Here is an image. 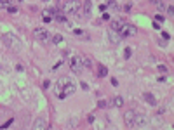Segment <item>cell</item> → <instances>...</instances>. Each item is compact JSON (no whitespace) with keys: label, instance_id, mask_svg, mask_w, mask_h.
<instances>
[{"label":"cell","instance_id":"cell-1","mask_svg":"<svg viewBox=\"0 0 174 130\" xmlns=\"http://www.w3.org/2000/svg\"><path fill=\"white\" fill-rule=\"evenodd\" d=\"M2 40H4V43H5L7 47H11L14 50V52H21V49H23V43H21V40L16 36V35L12 33H5L4 36H2Z\"/></svg>","mask_w":174,"mask_h":130},{"label":"cell","instance_id":"cell-2","mask_svg":"<svg viewBox=\"0 0 174 130\" xmlns=\"http://www.w3.org/2000/svg\"><path fill=\"white\" fill-rule=\"evenodd\" d=\"M78 11H82L80 2H78V0H68V2L63 5L61 12L64 14V16H73V14H78Z\"/></svg>","mask_w":174,"mask_h":130},{"label":"cell","instance_id":"cell-3","mask_svg":"<svg viewBox=\"0 0 174 130\" xmlns=\"http://www.w3.org/2000/svg\"><path fill=\"white\" fill-rule=\"evenodd\" d=\"M70 68H71V71H73V73L80 75V73H82V69H84L82 55H73V57L70 59Z\"/></svg>","mask_w":174,"mask_h":130},{"label":"cell","instance_id":"cell-4","mask_svg":"<svg viewBox=\"0 0 174 130\" xmlns=\"http://www.w3.org/2000/svg\"><path fill=\"white\" fill-rule=\"evenodd\" d=\"M136 28L132 26V24H127V23H124L122 24V28H120V31H118V35H120V38H131V36H136Z\"/></svg>","mask_w":174,"mask_h":130},{"label":"cell","instance_id":"cell-5","mask_svg":"<svg viewBox=\"0 0 174 130\" xmlns=\"http://www.w3.org/2000/svg\"><path fill=\"white\" fill-rule=\"evenodd\" d=\"M75 90H77L75 83H73L71 80H70V82H68V83H66V85H64V87L61 89V92L57 94V97H59V99H64V97H68V96H71V94H75Z\"/></svg>","mask_w":174,"mask_h":130},{"label":"cell","instance_id":"cell-6","mask_svg":"<svg viewBox=\"0 0 174 130\" xmlns=\"http://www.w3.org/2000/svg\"><path fill=\"white\" fill-rule=\"evenodd\" d=\"M33 35H35V38L38 42H49L51 40V35H49V31L47 30H44V28H37L33 31Z\"/></svg>","mask_w":174,"mask_h":130},{"label":"cell","instance_id":"cell-7","mask_svg":"<svg viewBox=\"0 0 174 130\" xmlns=\"http://www.w3.org/2000/svg\"><path fill=\"white\" fill-rule=\"evenodd\" d=\"M146 123H148V118L145 115H136L132 120V125H136V127H145Z\"/></svg>","mask_w":174,"mask_h":130},{"label":"cell","instance_id":"cell-8","mask_svg":"<svg viewBox=\"0 0 174 130\" xmlns=\"http://www.w3.org/2000/svg\"><path fill=\"white\" fill-rule=\"evenodd\" d=\"M134 116H136V111H132V109H127L124 113V120H125V123L129 125V127H132V120H134Z\"/></svg>","mask_w":174,"mask_h":130},{"label":"cell","instance_id":"cell-9","mask_svg":"<svg viewBox=\"0 0 174 130\" xmlns=\"http://www.w3.org/2000/svg\"><path fill=\"white\" fill-rule=\"evenodd\" d=\"M108 40H110L111 45H118V43H120V35H118L117 31H111V30H110V33H108Z\"/></svg>","mask_w":174,"mask_h":130},{"label":"cell","instance_id":"cell-10","mask_svg":"<svg viewBox=\"0 0 174 130\" xmlns=\"http://www.w3.org/2000/svg\"><path fill=\"white\" fill-rule=\"evenodd\" d=\"M31 130H47V127H45V122L42 120V118H37L33 122V127H31Z\"/></svg>","mask_w":174,"mask_h":130},{"label":"cell","instance_id":"cell-11","mask_svg":"<svg viewBox=\"0 0 174 130\" xmlns=\"http://www.w3.org/2000/svg\"><path fill=\"white\" fill-rule=\"evenodd\" d=\"M122 24H124V21H120V19H113L111 21V24H110V30L111 31H120V28H122Z\"/></svg>","mask_w":174,"mask_h":130},{"label":"cell","instance_id":"cell-12","mask_svg":"<svg viewBox=\"0 0 174 130\" xmlns=\"http://www.w3.org/2000/svg\"><path fill=\"white\" fill-rule=\"evenodd\" d=\"M68 82H70V78H61V80L57 82V85H56V92L59 94V92H61V89H63V87H64Z\"/></svg>","mask_w":174,"mask_h":130},{"label":"cell","instance_id":"cell-13","mask_svg":"<svg viewBox=\"0 0 174 130\" xmlns=\"http://www.w3.org/2000/svg\"><path fill=\"white\" fill-rule=\"evenodd\" d=\"M111 103H113V106H115V108H122V106H124V99H122L120 96H115Z\"/></svg>","mask_w":174,"mask_h":130},{"label":"cell","instance_id":"cell-14","mask_svg":"<svg viewBox=\"0 0 174 130\" xmlns=\"http://www.w3.org/2000/svg\"><path fill=\"white\" fill-rule=\"evenodd\" d=\"M108 75V69H106V66H103V64H99V68H97V76L99 78H103V76Z\"/></svg>","mask_w":174,"mask_h":130},{"label":"cell","instance_id":"cell-15","mask_svg":"<svg viewBox=\"0 0 174 130\" xmlns=\"http://www.w3.org/2000/svg\"><path fill=\"white\" fill-rule=\"evenodd\" d=\"M143 97H145L146 103H150L152 106H155V104H157V101H155V97H153L152 94H148V92H146V94H143Z\"/></svg>","mask_w":174,"mask_h":130},{"label":"cell","instance_id":"cell-16","mask_svg":"<svg viewBox=\"0 0 174 130\" xmlns=\"http://www.w3.org/2000/svg\"><path fill=\"white\" fill-rule=\"evenodd\" d=\"M85 2V5H84V11H85V16H89L90 14V0H84Z\"/></svg>","mask_w":174,"mask_h":130},{"label":"cell","instance_id":"cell-17","mask_svg":"<svg viewBox=\"0 0 174 130\" xmlns=\"http://www.w3.org/2000/svg\"><path fill=\"white\" fill-rule=\"evenodd\" d=\"M108 7H110L111 11H118V5L115 0H108Z\"/></svg>","mask_w":174,"mask_h":130},{"label":"cell","instance_id":"cell-18","mask_svg":"<svg viewBox=\"0 0 174 130\" xmlns=\"http://www.w3.org/2000/svg\"><path fill=\"white\" fill-rule=\"evenodd\" d=\"M82 61H84V66H85V68H92V62H90V59L89 57H82Z\"/></svg>","mask_w":174,"mask_h":130},{"label":"cell","instance_id":"cell-19","mask_svg":"<svg viewBox=\"0 0 174 130\" xmlns=\"http://www.w3.org/2000/svg\"><path fill=\"white\" fill-rule=\"evenodd\" d=\"M51 40H52V43H61V42H63V36H61V35H54Z\"/></svg>","mask_w":174,"mask_h":130},{"label":"cell","instance_id":"cell-20","mask_svg":"<svg viewBox=\"0 0 174 130\" xmlns=\"http://www.w3.org/2000/svg\"><path fill=\"white\" fill-rule=\"evenodd\" d=\"M131 54H132V49L127 47V49L124 50V57H125V59H129V57H131Z\"/></svg>","mask_w":174,"mask_h":130},{"label":"cell","instance_id":"cell-21","mask_svg":"<svg viewBox=\"0 0 174 130\" xmlns=\"http://www.w3.org/2000/svg\"><path fill=\"white\" fill-rule=\"evenodd\" d=\"M155 21H157V23H162V21H164V14H157V16H155Z\"/></svg>","mask_w":174,"mask_h":130},{"label":"cell","instance_id":"cell-22","mask_svg":"<svg viewBox=\"0 0 174 130\" xmlns=\"http://www.w3.org/2000/svg\"><path fill=\"white\" fill-rule=\"evenodd\" d=\"M157 7H159L160 12H164V11H166V7H164V4H162V2H157Z\"/></svg>","mask_w":174,"mask_h":130},{"label":"cell","instance_id":"cell-23","mask_svg":"<svg viewBox=\"0 0 174 130\" xmlns=\"http://www.w3.org/2000/svg\"><path fill=\"white\" fill-rule=\"evenodd\" d=\"M7 11H9V12H11V14H16V12H18V9H16V7H12V5L9 7Z\"/></svg>","mask_w":174,"mask_h":130},{"label":"cell","instance_id":"cell-24","mask_svg":"<svg viewBox=\"0 0 174 130\" xmlns=\"http://www.w3.org/2000/svg\"><path fill=\"white\" fill-rule=\"evenodd\" d=\"M97 108H106V101H99V103H97Z\"/></svg>","mask_w":174,"mask_h":130},{"label":"cell","instance_id":"cell-25","mask_svg":"<svg viewBox=\"0 0 174 130\" xmlns=\"http://www.w3.org/2000/svg\"><path fill=\"white\" fill-rule=\"evenodd\" d=\"M159 71H162V73H166V71H167V68L164 66V64H160V66H159Z\"/></svg>","mask_w":174,"mask_h":130},{"label":"cell","instance_id":"cell-26","mask_svg":"<svg viewBox=\"0 0 174 130\" xmlns=\"http://www.w3.org/2000/svg\"><path fill=\"white\" fill-rule=\"evenodd\" d=\"M51 21H52V17H51V16H45V17H44V23H51Z\"/></svg>","mask_w":174,"mask_h":130},{"label":"cell","instance_id":"cell-27","mask_svg":"<svg viewBox=\"0 0 174 130\" xmlns=\"http://www.w3.org/2000/svg\"><path fill=\"white\" fill-rule=\"evenodd\" d=\"M167 14H169V16H172V14H174V9H172V7H169V9H167Z\"/></svg>","mask_w":174,"mask_h":130},{"label":"cell","instance_id":"cell-28","mask_svg":"<svg viewBox=\"0 0 174 130\" xmlns=\"http://www.w3.org/2000/svg\"><path fill=\"white\" fill-rule=\"evenodd\" d=\"M49 85H51V82H49V80H45V82H44V89H49Z\"/></svg>","mask_w":174,"mask_h":130},{"label":"cell","instance_id":"cell-29","mask_svg":"<svg viewBox=\"0 0 174 130\" xmlns=\"http://www.w3.org/2000/svg\"><path fill=\"white\" fill-rule=\"evenodd\" d=\"M87 122H89V123H92V122H94V116H92V115H89V116H87Z\"/></svg>","mask_w":174,"mask_h":130},{"label":"cell","instance_id":"cell-30","mask_svg":"<svg viewBox=\"0 0 174 130\" xmlns=\"http://www.w3.org/2000/svg\"><path fill=\"white\" fill-rule=\"evenodd\" d=\"M73 33H75V35H84V30H75Z\"/></svg>","mask_w":174,"mask_h":130},{"label":"cell","instance_id":"cell-31","mask_svg":"<svg viewBox=\"0 0 174 130\" xmlns=\"http://www.w3.org/2000/svg\"><path fill=\"white\" fill-rule=\"evenodd\" d=\"M111 85H115V87H117V85H118V82H117V78H111Z\"/></svg>","mask_w":174,"mask_h":130},{"label":"cell","instance_id":"cell-32","mask_svg":"<svg viewBox=\"0 0 174 130\" xmlns=\"http://www.w3.org/2000/svg\"><path fill=\"white\" fill-rule=\"evenodd\" d=\"M153 28H155V30H160V24H159V23H157V21L153 23Z\"/></svg>","mask_w":174,"mask_h":130},{"label":"cell","instance_id":"cell-33","mask_svg":"<svg viewBox=\"0 0 174 130\" xmlns=\"http://www.w3.org/2000/svg\"><path fill=\"white\" fill-rule=\"evenodd\" d=\"M162 38H164V40H169V33H162Z\"/></svg>","mask_w":174,"mask_h":130}]
</instances>
